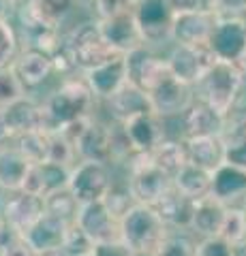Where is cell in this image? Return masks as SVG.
Segmentation results:
<instances>
[{"label":"cell","instance_id":"cell-48","mask_svg":"<svg viewBox=\"0 0 246 256\" xmlns=\"http://www.w3.org/2000/svg\"><path fill=\"white\" fill-rule=\"evenodd\" d=\"M15 9V0H0V22H9Z\"/></svg>","mask_w":246,"mask_h":256},{"label":"cell","instance_id":"cell-22","mask_svg":"<svg viewBox=\"0 0 246 256\" xmlns=\"http://www.w3.org/2000/svg\"><path fill=\"white\" fill-rule=\"evenodd\" d=\"M184 122V137H223L225 134V118H220L216 111H212L203 100H193L188 109L182 114Z\"/></svg>","mask_w":246,"mask_h":256},{"label":"cell","instance_id":"cell-33","mask_svg":"<svg viewBox=\"0 0 246 256\" xmlns=\"http://www.w3.org/2000/svg\"><path fill=\"white\" fill-rule=\"evenodd\" d=\"M218 237H223L225 242L231 244V246L246 239V212L242 207H229L227 205Z\"/></svg>","mask_w":246,"mask_h":256},{"label":"cell","instance_id":"cell-15","mask_svg":"<svg viewBox=\"0 0 246 256\" xmlns=\"http://www.w3.org/2000/svg\"><path fill=\"white\" fill-rule=\"evenodd\" d=\"M122 134L135 154H150L165 141L163 118L156 114H141L122 124Z\"/></svg>","mask_w":246,"mask_h":256},{"label":"cell","instance_id":"cell-13","mask_svg":"<svg viewBox=\"0 0 246 256\" xmlns=\"http://www.w3.org/2000/svg\"><path fill=\"white\" fill-rule=\"evenodd\" d=\"M124 62H126V77H129V82L133 86H137L139 90H144L146 94L169 70L167 60L154 56L146 45L129 52L124 56Z\"/></svg>","mask_w":246,"mask_h":256},{"label":"cell","instance_id":"cell-46","mask_svg":"<svg viewBox=\"0 0 246 256\" xmlns=\"http://www.w3.org/2000/svg\"><path fill=\"white\" fill-rule=\"evenodd\" d=\"M133 252L126 248L120 239L118 242H107V244H97L92 250V256H131Z\"/></svg>","mask_w":246,"mask_h":256},{"label":"cell","instance_id":"cell-51","mask_svg":"<svg viewBox=\"0 0 246 256\" xmlns=\"http://www.w3.org/2000/svg\"><path fill=\"white\" fill-rule=\"evenodd\" d=\"M37 256H67L62 250H50V252H41V254H37Z\"/></svg>","mask_w":246,"mask_h":256},{"label":"cell","instance_id":"cell-28","mask_svg":"<svg viewBox=\"0 0 246 256\" xmlns=\"http://www.w3.org/2000/svg\"><path fill=\"white\" fill-rule=\"evenodd\" d=\"M28 169H30V162L24 158V154L15 146L0 148V190L22 192Z\"/></svg>","mask_w":246,"mask_h":256},{"label":"cell","instance_id":"cell-8","mask_svg":"<svg viewBox=\"0 0 246 256\" xmlns=\"http://www.w3.org/2000/svg\"><path fill=\"white\" fill-rule=\"evenodd\" d=\"M133 18L144 38V45L165 43L171 38L173 9L169 0H137L133 6Z\"/></svg>","mask_w":246,"mask_h":256},{"label":"cell","instance_id":"cell-50","mask_svg":"<svg viewBox=\"0 0 246 256\" xmlns=\"http://www.w3.org/2000/svg\"><path fill=\"white\" fill-rule=\"evenodd\" d=\"M231 252H233V256H246V239L240 242V244H233Z\"/></svg>","mask_w":246,"mask_h":256},{"label":"cell","instance_id":"cell-41","mask_svg":"<svg viewBox=\"0 0 246 256\" xmlns=\"http://www.w3.org/2000/svg\"><path fill=\"white\" fill-rule=\"evenodd\" d=\"M225 164L246 171V137L225 141Z\"/></svg>","mask_w":246,"mask_h":256},{"label":"cell","instance_id":"cell-29","mask_svg":"<svg viewBox=\"0 0 246 256\" xmlns=\"http://www.w3.org/2000/svg\"><path fill=\"white\" fill-rule=\"evenodd\" d=\"M193 198H188L184 194H180L178 190H169L167 194L161 198L154 210L161 216V220L165 222V226L173 228H188L190 224V214H193Z\"/></svg>","mask_w":246,"mask_h":256},{"label":"cell","instance_id":"cell-49","mask_svg":"<svg viewBox=\"0 0 246 256\" xmlns=\"http://www.w3.org/2000/svg\"><path fill=\"white\" fill-rule=\"evenodd\" d=\"M9 139H13V137H11V132H9V128H7V124L3 122V118H0V148H3Z\"/></svg>","mask_w":246,"mask_h":256},{"label":"cell","instance_id":"cell-56","mask_svg":"<svg viewBox=\"0 0 246 256\" xmlns=\"http://www.w3.org/2000/svg\"><path fill=\"white\" fill-rule=\"evenodd\" d=\"M15 2H18V0H15Z\"/></svg>","mask_w":246,"mask_h":256},{"label":"cell","instance_id":"cell-42","mask_svg":"<svg viewBox=\"0 0 246 256\" xmlns=\"http://www.w3.org/2000/svg\"><path fill=\"white\" fill-rule=\"evenodd\" d=\"M195 256H233V252L231 244H227L223 237H205L195 246Z\"/></svg>","mask_w":246,"mask_h":256},{"label":"cell","instance_id":"cell-21","mask_svg":"<svg viewBox=\"0 0 246 256\" xmlns=\"http://www.w3.org/2000/svg\"><path fill=\"white\" fill-rule=\"evenodd\" d=\"M11 68L18 75L24 90H33V88H39L52 77L54 62L50 54H43L37 50H22L15 62L11 64Z\"/></svg>","mask_w":246,"mask_h":256},{"label":"cell","instance_id":"cell-17","mask_svg":"<svg viewBox=\"0 0 246 256\" xmlns=\"http://www.w3.org/2000/svg\"><path fill=\"white\" fill-rule=\"evenodd\" d=\"M73 148L75 154L82 156V160H92V162L105 164L114 158V132L112 128L88 120L84 130L73 141Z\"/></svg>","mask_w":246,"mask_h":256},{"label":"cell","instance_id":"cell-12","mask_svg":"<svg viewBox=\"0 0 246 256\" xmlns=\"http://www.w3.org/2000/svg\"><path fill=\"white\" fill-rule=\"evenodd\" d=\"M97 24H99L103 41L107 43V47L116 56H126L129 52L144 45V38H141L139 28L135 24L133 11L114 15V18H107V20H99Z\"/></svg>","mask_w":246,"mask_h":256},{"label":"cell","instance_id":"cell-14","mask_svg":"<svg viewBox=\"0 0 246 256\" xmlns=\"http://www.w3.org/2000/svg\"><path fill=\"white\" fill-rule=\"evenodd\" d=\"M212 11H176L171 22V38L178 45H205L216 24Z\"/></svg>","mask_w":246,"mask_h":256},{"label":"cell","instance_id":"cell-39","mask_svg":"<svg viewBox=\"0 0 246 256\" xmlns=\"http://www.w3.org/2000/svg\"><path fill=\"white\" fill-rule=\"evenodd\" d=\"M22 96H26V90L20 84L18 75L13 73V68H3L0 70V109L11 105V102L20 100Z\"/></svg>","mask_w":246,"mask_h":256},{"label":"cell","instance_id":"cell-16","mask_svg":"<svg viewBox=\"0 0 246 256\" xmlns=\"http://www.w3.org/2000/svg\"><path fill=\"white\" fill-rule=\"evenodd\" d=\"M126 82H129V77H126L124 56H114L112 60L103 62L99 66L84 73V84L88 86L92 96L94 98H103V100L114 96Z\"/></svg>","mask_w":246,"mask_h":256},{"label":"cell","instance_id":"cell-27","mask_svg":"<svg viewBox=\"0 0 246 256\" xmlns=\"http://www.w3.org/2000/svg\"><path fill=\"white\" fill-rule=\"evenodd\" d=\"M210 194L225 205L242 198L246 194V171L223 162L216 171H212Z\"/></svg>","mask_w":246,"mask_h":256},{"label":"cell","instance_id":"cell-34","mask_svg":"<svg viewBox=\"0 0 246 256\" xmlns=\"http://www.w3.org/2000/svg\"><path fill=\"white\" fill-rule=\"evenodd\" d=\"M45 203V212L52 214V216H58V218L67 220V222H73L75 220V214H77V207L79 203L71 196V192L65 190H58V192H52L43 198Z\"/></svg>","mask_w":246,"mask_h":256},{"label":"cell","instance_id":"cell-20","mask_svg":"<svg viewBox=\"0 0 246 256\" xmlns=\"http://www.w3.org/2000/svg\"><path fill=\"white\" fill-rule=\"evenodd\" d=\"M69 224L71 222H67V220L58 218V216H52V214L45 212L22 237L26 239V244L33 248L37 254L50 252V250H60L62 242H65Z\"/></svg>","mask_w":246,"mask_h":256},{"label":"cell","instance_id":"cell-9","mask_svg":"<svg viewBox=\"0 0 246 256\" xmlns=\"http://www.w3.org/2000/svg\"><path fill=\"white\" fill-rule=\"evenodd\" d=\"M216 58L212 56L208 43L205 45H176L167 58L169 73L184 86H197L203 75L212 68Z\"/></svg>","mask_w":246,"mask_h":256},{"label":"cell","instance_id":"cell-5","mask_svg":"<svg viewBox=\"0 0 246 256\" xmlns=\"http://www.w3.org/2000/svg\"><path fill=\"white\" fill-rule=\"evenodd\" d=\"M208 47L218 62L246 70V22L240 18H216Z\"/></svg>","mask_w":246,"mask_h":256},{"label":"cell","instance_id":"cell-7","mask_svg":"<svg viewBox=\"0 0 246 256\" xmlns=\"http://www.w3.org/2000/svg\"><path fill=\"white\" fill-rule=\"evenodd\" d=\"M112 188V178L103 162H92V160H82L79 164L71 166L67 190L79 205L103 201Z\"/></svg>","mask_w":246,"mask_h":256},{"label":"cell","instance_id":"cell-38","mask_svg":"<svg viewBox=\"0 0 246 256\" xmlns=\"http://www.w3.org/2000/svg\"><path fill=\"white\" fill-rule=\"evenodd\" d=\"M75 148L69 139H65L60 132H54L50 134V152H47V162H56L62 166H69L73 164L75 160Z\"/></svg>","mask_w":246,"mask_h":256},{"label":"cell","instance_id":"cell-6","mask_svg":"<svg viewBox=\"0 0 246 256\" xmlns=\"http://www.w3.org/2000/svg\"><path fill=\"white\" fill-rule=\"evenodd\" d=\"M129 192L135 203L156 207L161 198L173 188L171 178L152 164L148 154H137V160L131 164Z\"/></svg>","mask_w":246,"mask_h":256},{"label":"cell","instance_id":"cell-23","mask_svg":"<svg viewBox=\"0 0 246 256\" xmlns=\"http://www.w3.org/2000/svg\"><path fill=\"white\" fill-rule=\"evenodd\" d=\"M107 107H109V114L114 116V120H118L120 124H124L126 120H131L135 116L154 114L148 94L144 90H139L137 86H133L131 82H126L114 96H109Z\"/></svg>","mask_w":246,"mask_h":256},{"label":"cell","instance_id":"cell-43","mask_svg":"<svg viewBox=\"0 0 246 256\" xmlns=\"http://www.w3.org/2000/svg\"><path fill=\"white\" fill-rule=\"evenodd\" d=\"M92 4L99 13V20H107V18H114V15L133 11L131 0H92Z\"/></svg>","mask_w":246,"mask_h":256},{"label":"cell","instance_id":"cell-3","mask_svg":"<svg viewBox=\"0 0 246 256\" xmlns=\"http://www.w3.org/2000/svg\"><path fill=\"white\" fill-rule=\"evenodd\" d=\"M167 235V226L154 207L135 203L120 218V242L131 252H152Z\"/></svg>","mask_w":246,"mask_h":256},{"label":"cell","instance_id":"cell-35","mask_svg":"<svg viewBox=\"0 0 246 256\" xmlns=\"http://www.w3.org/2000/svg\"><path fill=\"white\" fill-rule=\"evenodd\" d=\"M20 54V34L11 22H0V70L9 68Z\"/></svg>","mask_w":246,"mask_h":256},{"label":"cell","instance_id":"cell-11","mask_svg":"<svg viewBox=\"0 0 246 256\" xmlns=\"http://www.w3.org/2000/svg\"><path fill=\"white\" fill-rule=\"evenodd\" d=\"M150 105L158 118H169V116H182L193 102V92L190 86H184L178 82L169 70L156 82V86L148 92Z\"/></svg>","mask_w":246,"mask_h":256},{"label":"cell","instance_id":"cell-37","mask_svg":"<svg viewBox=\"0 0 246 256\" xmlns=\"http://www.w3.org/2000/svg\"><path fill=\"white\" fill-rule=\"evenodd\" d=\"M60 250L65 252L67 256H88L94 250V244L90 242V237L86 235L75 222H71Z\"/></svg>","mask_w":246,"mask_h":256},{"label":"cell","instance_id":"cell-32","mask_svg":"<svg viewBox=\"0 0 246 256\" xmlns=\"http://www.w3.org/2000/svg\"><path fill=\"white\" fill-rule=\"evenodd\" d=\"M18 141V148L24 158L28 160L30 164H41L47 162V152H50V134L43 132V130H28L15 137Z\"/></svg>","mask_w":246,"mask_h":256},{"label":"cell","instance_id":"cell-25","mask_svg":"<svg viewBox=\"0 0 246 256\" xmlns=\"http://www.w3.org/2000/svg\"><path fill=\"white\" fill-rule=\"evenodd\" d=\"M186 158L203 171H216L225 162V137H195L186 139Z\"/></svg>","mask_w":246,"mask_h":256},{"label":"cell","instance_id":"cell-1","mask_svg":"<svg viewBox=\"0 0 246 256\" xmlns=\"http://www.w3.org/2000/svg\"><path fill=\"white\" fill-rule=\"evenodd\" d=\"M92 102L94 96L88 86L77 79H67L39 109V130L54 134L77 120L90 118Z\"/></svg>","mask_w":246,"mask_h":256},{"label":"cell","instance_id":"cell-55","mask_svg":"<svg viewBox=\"0 0 246 256\" xmlns=\"http://www.w3.org/2000/svg\"><path fill=\"white\" fill-rule=\"evenodd\" d=\"M88 256H92V254H88Z\"/></svg>","mask_w":246,"mask_h":256},{"label":"cell","instance_id":"cell-24","mask_svg":"<svg viewBox=\"0 0 246 256\" xmlns=\"http://www.w3.org/2000/svg\"><path fill=\"white\" fill-rule=\"evenodd\" d=\"M227 205L220 203L218 198H214L212 194H205L201 198H197L193 203V214H190V224L188 228H193L197 235L205 237H218L220 226H223Z\"/></svg>","mask_w":246,"mask_h":256},{"label":"cell","instance_id":"cell-40","mask_svg":"<svg viewBox=\"0 0 246 256\" xmlns=\"http://www.w3.org/2000/svg\"><path fill=\"white\" fill-rule=\"evenodd\" d=\"M105 205L109 207V212L114 214V218L120 222V218L131 210V207L135 205V201H133V196H131V192H129V188H124V190H118V188H109V192L105 194Z\"/></svg>","mask_w":246,"mask_h":256},{"label":"cell","instance_id":"cell-31","mask_svg":"<svg viewBox=\"0 0 246 256\" xmlns=\"http://www.w3.org/2000/svg\"><path fill=\"white\" fill-rule=\"evenodd\" d=\"M148 156H150V160H152V164L158 166L163 173H167L169 178H173V175H176L182 166L188 162L184 141H169V139H165L161 146H156Z\"/></svg>","mask_w":246,"mask_h":256},{"label":"cell","instance_id":"cell-26","mask_svg":"<svg viewBox=\"0 0 246 256\" xmlns=\"http://www.w3.org/2000/svg\"><path fill=\"white\" fill-rule=\"evenodd\" d=\"M39 109H41V105L35 98L22 96L20 100L0 109V118L9 128L11 137L15 139L28 130H39Z\"/></svg>","mask_w":246,"mask_h":256},{"label":"cell","instance_id":"cell-54","mask_svg":"<svg viewBox=\"0 0 246 256\" xmlns=\"http://www.w3.org/2000/svg\"><path fill=\"white\" fill-rule=\"evenodd\" d=\"M242 198H244V207H242V210H244V212H246V194H244V196H242Z\"/></svg>","mask_w":246,"mask_h":256},{"label":"cell","instance_id":"cell-4","mask_svg":"<svg viewBox=\"0 0 246 256\" xmlns=\"http://www.w3.org/2000/svg\"><path fill=\"white\" fill-rule=\"evenodd\" d=\"M60 50L67 54V58L73 64V68L79 70H90L99 64L114 58V52L103 41L99 24L97 22H84L75 26L69 34L62 38Z\"/></svg>","mask_w":246,"mask_h":256},{"label":"cell","instance_id":"cell-53","mask_svg":"<svg viewBox=\"0 0 246 256\" xmlns=\"http://www.w3.org/2000/svg\"><path fill=\"white\" fill-rule=\"evenodd\" d=\"M75 2H79V4H86V6H88V4H92V0H75Z\"/></svg>","mask_w":246,"mask_h":256},{"label":"cell","instance_id":"cell-44","mask_svg":"<svg viewBox=\"0 0 246 256\" xmlns=\"http://www.w3.org/2000/svg\"><path fill=\"white\" fill-rule=\"evenodd\" d=\"M212 11L218 18H237L246 13V0H212Z\"/></svg>","mask_w":246,"mask_h":256},{"label":"cell","instance_id":"cell-19","mask_svg":"<svg viewBox=\"0 0 246 256\" xmlns=\"http://www.w3.org/2000/svg\"><path fill=\"white\" fill-rule=\"evenodd\" d=\"M69 166H62L56 162H41V164H30L28 175L24 180L22 192H30L45 198L52 192L65 190L69 184Z\"/></svg>","mask_w":246,"mask_h":256},{"label":"cell","instance_id":"cell-47","mask_svg":"<svg viewBox=\"0 0 246 256\" xmlns=\"http://www.w3.org/2000/svg\"><path fill=\"white\" fill-rule=\"evenodd\" d=\"M169 4L173 13L176 11H212V0H169Z\"/></svg>","mask_w":246,"mask_h":256},{"label":"cell","instance_id":"cell-2","mask_svg":"<svg viewBox=\"0 0 246 256\" xmlns=\"http://www.w3.org/2000/svg\"><path fill=\"white\" fill-rule=\"evenodd\" d=\"M201 88V100L212 111H216L220 118H229L233 111L237 98H240L242 86H244V70L240 66L227 62H214L212 68L203 75L199 84Z\"/></svg>","mask_w":246,"mask_h":256},{"label":"cell","instance_id":"cell-52","mask_svg":"<svg viewBox=\"0 0 246 256\" xmlns=\"http://www.w3.org/2000/svg\"><path fill=\"white\" fill-rule=\"evenodd\" d=\"M131 256H154L152 252H133Z\"/></svg>","mask_w":246,"mask_h":256},{"label":"cell","instance_id":"cell-18","mask_svg":"<svg viewBox=\"0 0 246 256\" xmlns=\"http://www.w3.org/2000/svg\"><path fill=\"white\" fill-rule=\"evenodd\" d=\"M0 214L13 228V233L24 235L45 214V203L41 196L30 194V192H13V196L3 205Z\"/></svg>","mask_w":246,"mask_h":256},{"label":"cell","instance_id":"cell-45","mask_svg":"<svg viewBox=\"0 0 246 256\" xmlns=\"http://www.w3.org/2000/svg\"><path fill=\"white\" fill-rule=\"evenodd\" d=\"M0 256H37V252L26 244V239L22 235H15L11 242L0 250Z\"/></svg>","mask_w":246,"mask_h":256},{"label":"cell","instance_id":"cell-36","mask_svg":"<svg viewBox=\"0 0 246 256\" xmlns=\"http://www.w3.org/2000/svg\"><path fill=\"white\" fill-rule=\"evenodd\" d=\"M154 256H195V244L186 235L167 233L154 250Z\"/></svg>","mask_w":246,"mask_h":256},{"label":"cell","instance_id":"cell-10","mask_svg":"<svg viewBox=\"0 0 246 256\" xmlns=\"http://www.w3.org/2000/svg\"><path fill=\"white\" fill-rule=\"evenodd\" d=\"M73 222L90 237V242L94 246L120 239V222L114 218V214L109 212L105 201L79 205Z\"/></svg>","mask_w":246,"mask_h":256},{"label":"cell","instance_id":"cell-30","mask_svg":"<svg viewBox=\"0 0 246 256\" xmlns=\"http://www.w3.org/2000/svg\"><path fill=\"white\" fill-rule=\"evenodd\" d=\"M210 182H212V173L203 171V169H199V166H195L190 162H186L171 178L173 190H178L180 194L193 198V201L210 194Z\"/></svg>","mask_w":246,"mask_h":256}]
</instances>
